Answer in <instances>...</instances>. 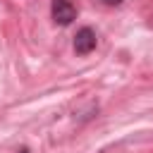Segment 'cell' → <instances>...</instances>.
Segmentation results:
<instances>
[{"label": "cell", "instance_id": "1", "mask_svg": "<svg viewBox=\"0 0 153 153\" xmlns=\"http://www.w3.org/2000/svg\"><path fill=\"white\" fill-rule=\"evenodd\" d=\"M96 31L91 29V26H84V29H79L76 31V36H74V53L76 55H88V53H93L96 50Z\"/></svg>", "mask_w": 153, "mask_h": 153}, {"label": "cell", "instance_id": "2", "mask_svg": "<svg viewBox=\"0 0 153 153\" xmlns=\"http://www.w3.org/2000/svg\"><path fill=\"white\" fill-rule=\"evenodd\" d=\"M76 19V7L69 0H55L53 2V22L60 26H67Z\"/></svg>", "mask_w": 153, "mask_h": 153}, {"label": "cell", "instance_id": "3", "mask_svg": "<svg viewBox=\"0 0 153 153\" xmlns=\"http://www.w3.org/2000/svg\"><path fill=\"white\" fill-rule=\"evenodd\" d=\"M103 2H105V5H110V7H115V5H122L124 0H103Z\"/></svg>", "mask_w": 153, "mask_h": 153}, {"label": "cell", "instance_id": "4", "mask_svg": "<svg viewBox=\"0 0 153 153\" xmlns=\"http://www.w3.org/2000/svg\"><path fill=\"white\" fill-rule=\"evenodd\" d=\"M19 153H29V151H26V148H22V151H19Z\"/></svg>", "mask_w": 153, "mask_h": 153}]
</instances>
